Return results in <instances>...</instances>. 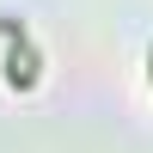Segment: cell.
<instances>
[{
  "mask_svg": "<svg viewBox=\"0 0 153 153\" xmlns=\"http://www.w3.org/2000/svg\"><path fill=\"white\" fill-rule=\"evenodd\" d=\"M147 61H153V49H147Z\"/></svg>",
  "mask_w": 153,
  "mask_h": 153,
  "instance_id": "obj_1",
  "label": "cell"
}]
</instances>
